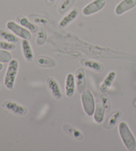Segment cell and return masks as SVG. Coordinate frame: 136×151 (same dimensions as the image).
<instances>
[{
    "label": "cell",
    "mask_w": 136,
    "mask_h": 151,
    "mask_svg": "<svg viewBox=\"0 0 136 151\" xmlns=\"http://www.w3.org/2000/svg\"><path fill=\"white\" fill-rule=\"evenodd\" d=\"M118 131L120 136L125 148L128 150L132 151L136 147V139L125 122L119 124Z\"/></svg>",
    "instance_id": "cell-1"
},
{
    "label": "cell",
    "mask_w": 136,
    "mask_h": 151,
    "mask_svg": "<svg viewBox=\"0 0 136 151\" xmlns=\"http://www.w3.org/2000/svg\"><path fill=\"white\" fill-rule=\"evenodd\" d=\"M19 69V62L16 59H11L9 62L6 75L4 77V85L8 89H13L15 79Z\"/></svg>",
    "instance_id": "cell-2"
},
{
    "label": "cell",
    "mask_w": 136,
    "mask_h": 151,
    "mask_svg": "<svg viewBox=\"0 0 136 151\" xmlns=\"http://www.w3.org/2000/svg\"><path fill=\"white\" fill-rule=\"evenodd\" d=\"M83 109L88 116H92L95 111V100L90 91L86 89L81 93Z\"/></svg>",
    "instance_id": "cell-3"
},
{
    "label": "cell",
    "mask_w": 136,
    "mask_h": 151,
    "mask_svg": "<svg viewBox=\"0 0 136 151\" xmlns=\"http://www.w3.org/2000/svg\"><path fill=\"white\" fill-rule=\"evenodd\" d=\"M7 27L15 35L22 38L23 40H29L31 39V33L30 31L23 27L22 25H18L14 22H9L7 23Z\"/></svg>",
    "instance_id": "cell-4"
},
{
    "label": "cell",
    "mask_w": 136,
    "mask_h": 151,
    "mask_svg": "<svg viewBox=\"0 0 136 151\" xmlns=\"http://www.w3.org/2000/svg\"><path fill=\"white\" fill-rule=\"evenodd\" d=\"M106 4V0H94L82 9V14L86 16L91 15L101 11Z\"/></svg>",
    "instance_id": "cell-5"
},
{
    "label": "cell",
    "mask_w": 136,
    "mask_h": 151,
    "mask_svg": "<svg viewBox=\"0 0 136 151\" xmlns=\"http://www.w3.org/2000/svg\"><path fill=\"white\" fill-rule=\"evenodd\" d=\"M5 109H6L7 111L11 112L12 113L17 115L23 116L27 114V109L21 105H19L16 102L12 101H6L3 103V105Z\"/></svg>",
    "instance_id": "cell-6"
},
{
    "label": "cell",
    "mask_w": 136,
    "mask_h": 151,
    "mask_svg": "<svg viewBox=\"0 0 136 151\" xmlns=\"http://www.w3.org/2000/svg\"><path fill=\"white\" fill-rule=\"evenodd\" d=\"M47 85L50 91L51 95L56 100H60L62 98V94L59 83L53 77H49L47 79Z\"/></svg>",
    "instance_id": "cell-7"
},
{
    "label": "cell",
    "mask_w": 136,
    "mask_h": 151,
    "mask_svg": "<svg viewBox=\"0 0 136 151\" xmlns=\"http://www.w3.org/2000/svg\"><path fill=\"white\" fill-rule=\"evenodd\" d=\"M136 6V0H122L115 9V13L117 15H121L130 11Z\"/></svg>",
    "instance_id": "cell-8"
},
{
    "label": "cell",
    "mask_w": 136,
    "mask_h": 151,
    "mask_svg": "<svg viewBox=\"0 0 136 151\" xmlns=\"http://www.w3.org/2000/svg\"><path fill=\"white\" fill-rule=\"evenodd\" d=\"M75 77L72 73L67 75L65 80V94L67 97H72L75 92Z\"/></svg>",
    "instance_id": "cell-9"
},
{
    "label": "cell",
    "mask_w": 136,
    "mask_h": 151,
    "mask_svg": "<svg viewBox=\"0 0 136 151\" xmlns=\"http://www.w3.org/2000/svg\"><path fill=\"white\" fill-rule=\"evenodd\" d=\"M116 72L114 71L109 72L100 85V91L102 93H106V92H108V90L111 88L115 79H116Z\"/></svg>",
    "instance_id": "cell-10"
},
{
    "label": "cell",
    "mask_w": 136,
    "mask_h": 151,
    "mask_svg": "<svg viewBox=\"0 0 136 151\" xmlns=\"http://www.w3.org/2000/svg\"><path fill=\"white\" fill-rule=\"evenodd\" d=\"M75 81L76 85L78 91L82 93V91L85 90L86 87V79H85V73L84 69L83 68H80L78 69L76 72L75 75Z\"/></svg>",
    "instance_id": "cell-11"
},
{
    "label": "cell",
    "mask_w": 136,
    "mask_h": 151,
    "mask_svg": "<svg viewBox=\"0 0 136 151\" xmlns=\"http://www.w3.org/2000/svg\"><path fill=\"white\" fill-rule=\"evenodd\" d=\"M79 12L77 8H74L72 9L69 14H67L60 21L59 26L61 27H65L68 25H69L70 23H72L73 21H74L78 17Z\"/></svg>",
    "instance_id": "cell-12"
},
{
    "label": "cell",
    "mask_w": 136,
    "mask_h": 151,
    "mask_svg": "<svg viewBox=\"0 0 136 151\" xmlns=\"http://www.w3.org/2000/svg\"><path fill=\"white\" fill-rule=\"evenodd\" d=\"M81 64L89 69L97 72H102L104 71V65L100 62L90 59H82L81 61Z\"/></svg>",
    "instance_id": "cell-13"
},
{
    "label": "cell",
    "mask_w": 136,
    "mask_h": 151,
    "mask_svg": "<svg viewBox=\"0 0 136 151\" xmlns=\"http://www.w3.org/2000/svg\"><path fill=\"white\" fill-rule=\"evenodd\" d=\"M122 113L121 111L117 110L113 112L108 118L104 124V127L106 129H111L116 125L117 121H118L119 118L121 116Z\"/></svg>",
    "instance_id": "cell-14"
},
{
    "label": "cell",
    "mask_w": 136,
    "mask_h": 151,
    "mask_svg": "<svg viewBox=\"0 0 136 151\" xmlns=\"http://www.w3.org/2000/svg\"><path fill=\"white\" fill-rule=\"evenodd\" d=\"M106 109L102 102L99 101L96 105L95 111L94 113V119L98 123H101L103 121L105 116Z\"/></svg>",
    "instance_id": "cell-15"
},
{
    "label": "cell",
    "mask_w": 136,
    "mask_h": 151,
    "mask_svg": "<svg viewBox=\"0 0 136 151\" xmlns=\"http://www.w3.org/2000/svg\"><path fill=\"white\" fill-rule=\"evenodd\" d=\"M21 47L23 54L25 59L28 62L32 61L34 57V55L32 48H31V46L29 41L27 40H23L21 43Z\"/></svg>",
    "instance_id": "cell-16"
},
{
    "label": "cell",
    "mask_w": 136,
    "mask_h": 151,
    "mask_svg": "<svg viewBox=\"0 0 136 151\" xmlns=\"http://www.w3.org/2000/svg\"><path fill=\"white\" fill-rule=\"evenodd\" d=\"M62 129H63L64 131L67 134L71 136L74 139L78 140H81L83 139V134L82 132L79 131L78 129H76L75 127L70 126L69 124H64L63 127H62Z\"/></svg>",
    "instance_id": "cell-17"
},
{
    "label": "cell",
    "mask_w": 136,
    "mask_h": 151,
    "mask_svg": "<svg viewBox=\"0 0 136 151\" xmlns=\"http://www.w3.org/2000/svg\"><path fill=\"white\" fill-rule=\"evenodd\" d=\"M36 63L39 66L42 67H53L55 65V62L53 59L45 56L38 57Z\"/></svg>",
    "instance_id": "cell-18"
},
{
    "label": "cell",
    "mask_w": 136,
    "mask_h": 151,
    "mask_svg": "<svg viewBox=\"0 0 136 151\" xmlns=\"http://www.w3.org/2000/svg\"><path fill=\"white\" fill-rule=\"evenodd\" d=\"M17 21L19 22L21 25H22L23 27L29 30L31 32H36L37 29L36 25L30 22L27 17L20 16L17 18Z\"/></svg>",
    "instance_id": "cell-19"
},
{
    "label": "cell",
    "mask_w": 136,
    "mask_h": 151,
    "mask_svg": "<svg viewBox=\"0 0 136 151\" xmlns=\"http://www.w3.org/2000/svg\"><path fill=\"white\" fill-rule=\"evenodd\" d=\"M0 37L4 39L7 42L11 43H17L19 41V39L15 35L4 30H0Z\"/></svg>",
    "instance_id": "cell-20"
},
{
    "label": "cell",
    "mask_w": 136,
    "mask_h": 151,
    "mask_svg": "<svg viewBox=\"0 0 136 151\" xmlns=\"http://www.w3.org/2000/svg\"><path fill=\"white\" fill-rule=\"evenodd\" d=\"M75 0H62L59 4L58 11L60 14H64L65 12H67L72 5L74 3Z\"/></svg>",
    "instance_id": "cell-21"
},
{
    "label": "cell",
    "mask_w": 136,
    "mask_h": 151,
    "mask_svg": "<svg viewBox=\"0 0 136 151\" xmlns=\"http://www.w3.org/2000/svg\"><path fill=\"white\" fill-rule=\"evenodd\" d=\"M11 59L12 55L9 51L0 49V63H9Z\"/></svg>",
    "instance_id": "cell-22"
},
{
    "label": "cell",
    "mask_w": 136,
    "mask_h": 151,
    "mask_svg": "<svg viewBox=\"0 0 136 151\" xmlns=\"http://www.w3.org/2000/svg\"><path fill=\"white\" fill-rule=\"evenodd\" d=\"M15 49V45L14 43H11L9 42H6V41H0V49L7 51H11Z\"/></svg>",
    "instance_id": "cell-23"
},
{
    "label": "cell",
    "mask_w": 136,
    "mask_h": 151,
    "mask_svg": "<svg viewBox=\"0 0 136 151\" xmlns=\"http://www.w3.org/2000/svg\"><path fill=\"white\" fill-rule=\"evenodd\" d=\"M101 102L103 104V105L105 107V109L106 111H109L110 109V100L106 94H102L100 97Z\"/></svg>",
    "instance_id": "cell-24"
},
{
    "label": "cell",
    "mask_w": 136,
    "mask_h": 151,
    "mask_svg": "<svg viewBox=\"0 0 136 151\" xmlns=\"http://www.w3.org/2000/svg\"><path fill=\"white\" fill-rule=\"evenodd\" d=\"M46 40V35L44 32H40L38 34L37 43L39 45H43Z\"/></svg>",
    "instance_id": "cell-25"
},
{
    "label": "cell",
    "mask_w": 136,
    "mask_h": 151,
    "mask_svg": "<svg viewBox=\"0 0 136 151\" xmlns=\"http://www.w3.org/2000/svg\"><path fill=\"white\" fill-rule=\"evenodd\" d=\"M55 1L56 0H47L46 4H47V5H48V6H51V5L53 4Z\"/></svg>",
    "instance_id": "cell-26"
},
{
    "label": "cell",
    "mask_w": 136,
    "mask_h": 151,
    "mask_svg": "<svg viewBox=\"0 0 136 151\" xmlns=\"http://www.w3.org/2000/svg\"><path fill=\"white\" fill-rule=\"evenodd\" d=\"M3 67H4V65L3 64H2L1 63H0V71H1L2 69H3Z\"/></svg>",
    "instance_id": "cell-27"
},
{
    "label": "cell",
    "mask_w": 136,
    "mask_h": 151,
    "mask_svg": "<svg viewBox=\"0 0 136 151\" xmlns=\"http://www.w3.org/2000/svg\"><path fill=\"white\" fill-rule=\"evenodd\" d=\"M134 105H135V106H136V99H135V101H134Z\"/></svg>",
    "instance_id": "cell-28"
},
{
    "label": "cell",
    "mask_w": 136,
    "mask_h": 151,
    "mask_svg": "<svg viewBox=\"0 0 136 151\" xmlns=\"http://www.w3.org/2000/svg\"><path fill=\"white\" fill-rule=\"evenodd\" d=\"M0 88H1V85H0Z\"/></svg>",
    "instance_id": "cell-29"
}]
</instances>
